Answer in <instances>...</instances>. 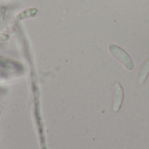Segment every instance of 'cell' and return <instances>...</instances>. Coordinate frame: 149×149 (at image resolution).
<instances>
[{"instance_id":"1","label":"cell","mask_w":149,"mask_h":149,"mask_svg":"<svg viewBox=\"0 0 149 149\" xmlns=\"http://www.w3.org/2000/svg\"><path fill=\"white\" fill-rule=\"evenodd\" d=\"M109 51L120 63H122L127 70L134 69V62L130 57V55L120 46L112 44L109 45Z\"/></svg>"},{"instance_id":"2","label":"cell","mask_w":149,"mask_h":149,"mask_svg":"<svg viewBox=\"0 0 149 149\" xmlns=\"http://www.w3.org/2000/svg\"><path fill=\"white\" fill-rule=\"evenodd\" d=\"M123 88L120 83L116 82L113 86V111L118 112L122 105L123 101Z\"/></svg>"},{"instance_id":"3","label":"cell","mask_w":149,"mask_h":149,"mask_svg":"<svg viewBox=\"0 0 149 149\" xmlns=\"http://www.w3.org/2000/svg\"><path fill=\"white\" fill-rule=\"evenodd\" d=\"M149 74V57L144 61L139 72V83L144 84Z\"/></svg>"}]
</instances>
